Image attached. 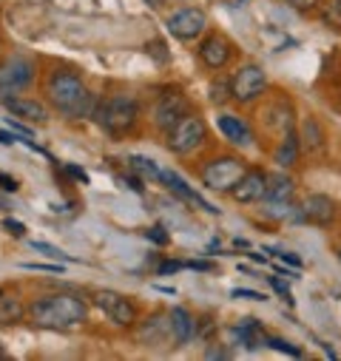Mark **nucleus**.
<instances>
[{"instance_id": "f257e3e1", "label": "nucleus", "mask_w": 341, "mask_h": 361, "mask_svg": "<svg viewBox=\"0 0 341 361\" xmlns=\"http://www.w3.org/2000/svg\"><path fill=\"white\" fill-rule=\"evenodd\" d=\"M43 94L51 103L54 111H60L66 120H82V117H92L97 97L89 92V85L82 82L80 74L74 71H49L46 85H43Z\"/></svg>"}, {"instance_id": "f03ea898", "label": "nucleus", "mask_w": 341, "mask_h": 361, "mask_svg": "<svg viewBox=\"0 0 341 361\" xmlns=\"http://www.w3.org/2000/svg\"><path fill=\"white\" fill-rule=\"evenodd\" d=\"M29 319L37 327L66 330L89 319V302L80 293H51L29 305Z\"/></svg>"}, {"instance_id": "7ed1b4c3", "label": "nucleus", "mask_w": 341, "mask_h": 361, "mask_svg": "<svg viewBox=\"0 0 341 361\" xmlns=\"http://www.w3.org/2000/svg\"><path fill=\"white\" fill-rule=\"evenodd\" d=\"M92 120L114 140L128 137L137 123H140V103L131 94H114V97H103L94 103Z\"/></svg>"}, {"instance_id": "20e7f679", "label": "nucleus", "mask_w": 341, "mask_h": 361, "mask_svg": "<svg viewBox=\"0 0 341 361\" xmlns=\"http://www.w3.org/2000/svg\"><path fill=\"white\" fill-rule=\"evenodd\" d=\"M244 171H247V165H244L242 157H236V154H216V157H211L202 165L199 176H202V185L208 191L230 194V188L239 183Z\"/></svg>"}, {"instance_id": "39448f33", "label": "nucleus", "mask_w": 341, "mask_h": 361, "mask_svg": "<svg viewBox=\"0 0 341 361\" xmlns=\"http://www.w3.org/2000/svg\"><path fill=\"white\" fill-rule=\"evenodd\" d=\"M205 140H208V126H205V120H202L199 114H194V111H188L174 128L165 134L168 151L177 154V157H188V154L199 151V148L205 145Z\"/></svg>"}, {"instance_id": "423d86ee", "label": "nucleus", "mask_w": 341, "mask_h": 361, "mask_svg": "<svg viewBox=\"0 0 341 361\" xmlns=\"http://www.w3.org/2000/svg\"><path fill=\"white\" fill-rule=\"evenodd\" d=\"M230 88H233V100L239 106H250L268 92V74L259 63H244L233 71Z\"/></svg>"}, {"instance_id": "0eeeda50", "label": "nucleus", "mask_w": 341, "mask_h": 361, "mask_svg": "<svg viewBox=\"0 0 341 361\" xmlns=\"http://www.w3.org/2000/svg\"><path fill=\"white\" fill-rule=\"evenodd\" d=\"M35 63L23 54H12L0 63V100L6 94H18L35 82Z\"/></svg>"}, {"instance_id": "6e6552de", "label": "nucleus", "mask_w": 341, "mask_h": 361, "mask_svg": "<svg viewBox=\"0 0 341 361\" xmlns=\"http://www.w3.org/2000/svg\"><path fill=\"white\" fill-rule=\"evenodd\" d=\"M165 29H168L170 37H177L182 43H194V40H199L205 35L208 15L202 9H197V6H185V9H177L165 20Z\"/></svg>"}, {"instance_id": "1a4fd4ad", "label": "nucleus", "mask_w": 341, "mask_h": 361, "mask_svg": "<svg viewBox=\"0 0 341 361\" xmlns=\"http://www.w3.org/2000/svg\"><path fill=\"white\" fill-rule=\"evenodd\" d=\"M92 302L117 324V327H134L137 319H140V310L134 305L131 296L125 293H117V290H97L92 296Z\"/></svg>"}, {"instance_id": "9d476101", "label": "nucleus", "mask_w": 341, "mask_h": 361, "mask_svg": "<svg viewBox=\"0 0 341 361\" xmlns=\"http://www.w3.org/2000/svg\"><path fill=\"white\" fill-rule=\"evenodd\" d=\"M188 111H191V103H188L185 94L168 92V94H159V97H156V103H154V109H151V123H154L156 131L168 134Z\"/></svg>"}, {"instance_id": "9b49d317", "label": "nucleus", "mask_w": 341, "mask_h": 361, "mask_svg": "<svg viewBox=\"0 0 341 361\" xmlns=\"http://www.w3.org/2000/svg\"><path fill=\"white\" fill-rule=\"evenodd\" d=\"M268 176L262 168H247L242 179L230 188V200L239 205H253V202H265L268 197Z\"/></svg>"}, {"instance_id": "f8f14e48", "label": "nucleus", "mask_w": 341, "mask_h": 361, "mask_svg": "<svg viewBox=\"0 0 341 361\" xmlns=\"http://www.w3.org/2000/svg\"><path fill=\"white\" fill-rule=\"evenodd\" d=\"M197 57L208 71H222L233 57V43L225 35H208L199 40Z\"/></svg>"}, {"instance_id": "ddd939ff", "label": "nucleus", "mask_w": 341, "mask_h": 361, "mask_svg": "<svg viewBox=\"0 0 341 361\" xmlns=\"http://www.w3.org/2000/svg\"><path fill=\"white\" fill-rule=\"evenodd\" d=\"M134 327H137V344H142V347H156V344L174 341V330H170L168 313H154L151 319H142Z\"/></svg>"}, {"instance_id": "4468645a", "label": "nucleus", "mask_w": 341, "mask_h": 361, "mask_svg": "<svg viewBox=\"0 0 341 361\" xmlns=\"http://www.w3.org/2000/svg\"><path fill=\"white\" fill-rule=\"evenodd\" d=\"M302 216L304 222H313L318 228H327L338 219V202L330 200L327 194H310L304 202H302Z\"/></svg>"}, {"instance_id": "2eb2a0df", "label": "nucleus", "mask_w": 341, "mask_h": 361, "mask_svg": "<svg viewBox=\"0 0 341 361\" xmlns=\"http://www.w3.org/2000/svg\"><path fill=\"white\" fill-rule=\"evenodd\" d=\"M162 183H165V188L170 191V194H177L180 200H185V202H191V205H197V208H202L205 214H216L219 216V208H213L199 191H194L185 179L177 173V171H162Z\"/></svg>"}, {"instance_id": "dca6fc26", "label": "nucleus", "mask_w": 341, "mask_h": 361, "mask_svg": "<svg viewBox=\"0 0 341 361\" xmlns=\"http://www.w3.org/2000/svg\"><path fill=\"white\" fill-rule=\"evenodd\" d=\"M299 142L307 157H324L327 154V134L316 117H304L299 126Z\"/></svg>"}, {"instance_id": "f3484780", "label": "nucleus", "mask_w": 341, "mask_h": 361, "mask_svg": "<svg viewBox=\"0 0 341 361\" xmlns=\"http://www.w3.org/2000/svg\"><path fill=\"white\" fill-rule=\"evenodd\" d=\"M6 109H9V114H15V117H20V120H26V123H49V109L40 103V100H32V97H4L0 100Z\"/></svg>"}, {"instance_id": "a211bd4d", "label": "nucleus", "mask_w": 341, "mask_h": 361, "mask_svg": "<svg viewBox=\"0 0 341 361\" xmlns=\"http://www.w3.org/2000/svg\"><path fill=\"white\" fill-rule=\"evenodd\" d=\"M262 120L271 131L276 134H287L296 128V111H293V103L290 100H276L271 103L265 111H262Z\"/></svg>"}, {"instance_id": "6ab92c4d", "label": "nucleus", "mask_w": 341, "mask_h": 361, "mask_svg": "<svg viewBox=\"0 0 341 361\" xmlns=\"http://www.w3.org/2000/svg\"><path fill=\"white\" fill-rule=\"evenodd\" d=\"M216 126H219V131L225 134L228 142L242 145V148H250L253 145V131H250V126L242 117H236V114H219L216 117Z\"/></svg>"}, {"instance_id": "aec40b11", "label": "nucleus", "mask_w": 341, "mask_h": 361, "mask_svg": "<svg viewBox=\"0 0 341 361\" xmlns=\"http://www.w3.org/2000/svg\"><path fill=\"white\" fill-rule=\"evenodd\" d=\"M170 330H174V344H188L197 336V319L188 307H170Z\"/></svg>"}, {"instance_id": "412c9836", "label": "nucleus", "mask_w": 341, "mask_h": 361, "mask_svg": "<svg viewBox=\"0 0 341 361\" xmlns=\"http://www.w3.org/2000/svg\"><path fill=\"white\" fill-rule=\"evenodd\" d=\"M299 157H302V142H299V134H296V131L282 134L279 145L273 148V162H276L279 168H293V165L299 162Z\"/></svg>"}, {"instance_id": "4be33fe9", "label": "nucleus", "mask_w": 341, "mask_h": 361, "mask_svg": "<svg viewBox=\"0 0 341 361\" xmlns=\"http://www.w3.org/2000/svg\"><path fill=\"white\" fill-rule=\"evenodd\" d=\"M233 333H236V338L242 341V347L244 350H259V347H265V327L256 322V319H242L236 327H233Z\"/></svg>"}, {"instance_id": "5701e85b", "label": "nucleus", "mask_w": 341, "mask_h": 361, "mask_svg": "<svg viewBox=\"0 0 341 361\" xmlns=\"http://www.w3.org/2000/svg\"><path fill=\"white\" fill-rule=\"evenodd\" d=\"M293 194H296L293 176H287V173H282V171L268 176V197H265V200H271V202H290Z\"/></svg>"}, {"instance_id": "b1692460", "label": "nucleus", "mask_w": 341, "mask_h": 361, "mask_svg": "<svg viewBox=\"0 0 341 361\" xmlns=\"http://www.w3.org/2000/svg\"><path fill=\"white\" fill-rule=\"evenodd\" d=\"M29 316V307L18 299V296H0V327H9V324H20Z\"/></svg>"}, {"instance_id": "393cba45", "label": "nucleus", "mask_w": 341, "mask_h": 361, "mask_svg": "<svg viewBox=\"0 0 341 361\" xmlns=\"http://www.w3.org/2000/svg\"><path fill=\"white\" fill-rule=\"evenodd\" d=\"M128 168H131L140 179H145V183H162V171H159V168H156V162H154V159H148V157L134 154V157L128 159Z\"/></svg>"}, {"instance_id": "a878e982", "label": "nucleus", "mask_w": 341, "mask_h": 361, "mask_svg": "<svg viewBox=\"0 0 341 361\" xmlns=\"http://www.w3.org/2000/svg\"><path fill=\"white\" fill-rule=\"evenodd\" d=\"M208 100H211L213 106H225V103L233 100V88H230V80H228V77H219L216 82H211V94H208Z\"/></svg>"}, {"instance_id": "bb28decb", "label": "nucleus", "mask_w": 341, "mask_h": 361, "mask_svg": "<svg viewBox=\"0 0 341 361\" xmlns=\"http://www.w3.org/2000/svg\"><path fill=\"white\" fill-rule=\"evenodd\" d=\"M265 347H273V350H279V353H285V355L302 358V350H299L296 344H290L287 338H279V336H268V338H265Z\"/></svg>"}, {"instance_id": "cd10ccee", "label": "nucleus", "mask_w": 341, "mask_h": 361, "mask_svg": "<svg viewBox=\"0 0 341 361\" xmlns=\"http://www.w3.org/2000/svg\"><path fill=\"white\" fill-rule=\"evenodd\" d=\"M145 51H148L159 66H165V63L170 60V51L165 49V40H159V37H156V40H151V43H145Z\"/></svg>"}, {"instance_id": "c85d7f7f", "label": "nucleus", "mask_w": 341, "mask_h": 361, "mask_svg": "<svg viewBox=\"0 0 341 361\" xmlns=\"http://www.w3.org/2000/svg\"><path fill=\"white\" fill-rule=\"evenodd\" d=\"M23 270H43V274H66V262L63 264H46V262H23Z\"/></svg>"}, {"instance_id": "c756f323", "label": "nucleus", "mask_w": 341, "mask_h": 361, "mask_svg": "<svg viewBox=\"0 0 341 361\" xmlns=\"http://www.w3.org/2000/svg\"><path fill=\"white\" fill-rule=\"evenodd\" d=\"M145 239L154 242V245H168V242H170V233H168L162 225H154V228L145 231Z\"/></svg>"}, {"instance_id": "7c9ffc66", "label": "nucleus", "mask_w": 341, "mask_h": 361, "mask_svg": "<svg viewBox=\"0 0 341 361\" xmlns=\"http://www.w3.org/2000/svg\"><path fill=\"white\" fill-rule=\"evenodd\" d=\"M32 247H35V250H40V253H46V256H51V259L71 262V256H66V253H63V250H57L54 245H46V242H32Z\"/></svg>"}, {"instance_id": "2f4dec72", "label": "nucleus", "mask_w": 341, "mask_h": 361, "mask_svg": "<svg viewBox=\"0 0 341 361\" xmlns=\"http://www.w3.org/2000/svg\"><path fill=\"white\" fill-rule=\"evenodd\" d=\"M268 282H271V288H273L279 296H285V302H287V305H296V299H293V293H290L287 282H282L279 276H268Z\"/></svg>"}, {"instance_id": "473e14b6", "label": "nucleus", "mask_w": 341, "mask_h": 361, "mask_svg": "<svg viewBox=\"0 0 341 361\" xmlns=\"http://www.w3.org/2000/svg\"><path fill=\"white\" fill-rule=\"evenodd\" d=\"M60 168H63V173H68V176L74 179V183H80V185H89V173H85L82 168H77V165H68V162H63Z\"/></svg>"}, {"instance_id": "72a5a7b5", "label": "nucleus", "mask_w": 341, "mask_h": 361, "mask_svg": "<svg viewBox=\"0 0 341 361\" xmlns=\"http://www.w3.org/2000/svg\"><path fill=\"white\" fill-rule=\"evenodd\" d=\"M268 253H273L279 262H287L293 270H302V264H304V262H302L296 253H287V250H273V247H268Z\"/></svg>"}, {"instance_id": "f704fd0d", "label": "nucleus", "mask_w": 341, "mask_h": 361, "mask_svg": "<svg viewBox=\"0 0 341 361\" xmlns=\"http://www.w3.org/2000/svg\"><path fill=\"white\" fill-rule=\"evenodd\" d=\"M182 267H185V262H177V259H165V262H159L156 274H159V276H168V274H177V270H182Z\"/></svg>"}, {"instance_id": "c9c22d12", "label": "nucleus", "mask_w": 341, "mask_h": 361, "mask_svg": "<svg viewBox=\"0 0 341 361\" xmlns=\"http://www.w3.org/2000/svg\"><path fill=\"white\" fill-rule=\"evenodd\" d=\"M233 299H250V302H265V293H256V290H247V288H236L230 290Z\"/></svg>"}, {"instance_id": "e433bc0d", "label": "nucleus", "mask_w": 341, "mask_h": 361, "mask_svg": "<svg viewBox=\"0 0 341 361\" xmlns=\"http://www.w3.org/2000/svg\"><path fill=\"white\" fill-rule=\"evenodd\" d=\"M4 228H6L15 239H23V236H26V225H23V222H18V219H4Z\"/></svg>"}, {"instance_id": "4c0bfd02", "label": "nucleus", "mask_w": 341, "mask_h": 361, "mask_svg": "<svg viewBox=\"0 0 341 361\" xmlns=\"http://www.w3.org/2000/svg\"><path fill=\"white\" fill-rule=\"evenodd\" d=\"M285 4L290 9H296V12H313L318 6V0H285Z\"/></svg>"}, {"instance_id": "58836bf2", "label": "nucleus", "mask_w": 341, "mask_h": 361, "mask_svg": "<svg viewBox=\"0 0 341 361\" xmlns=\"http://www.w3.org/2000/svg\"><path fill=\"white\" fill-rule=\"evenodd\" d=\"M18 179L9 176V173H0V191H6V194H18Z\"/></svg>"}, {"instance_id": "ea45409f", "label": "nucleus", "mask_w": 341, "mask_h": 361, "mask_svg": "<svg viewBox=\"0 0 341 361\" xmlns=\"http://www.w3.org/2000/svg\"><path fill=\"white\" fill-rule=\"evenodd\" d=\"M185 267L199 270V274H211V270H216V264L213 262H205V259H191V262H185Z\"/></svg>"}, {"instance_id": "a19ab883", "label": "nucleus", "mask_w": 341, "mask_h": 361, "mask_svg": "<svg viewBox=\"0 0 341 361\" xmlns=\"http://www.w3.org/2000/svg\"><path fill=\"white\" fill-rule=\"evenodd\" d=\"M6 126L15 131V134H23V137H32V128L29 126H23V123H18V120H12V117H6Z\"/></svg>"}, {"instance_id": "79ce46f5", "label": "nucleus", "mask_w": 341, "mask_h": 361, "mask_svg": "<svg viewBox=\"0 0 341 361\" xmlns=\"http://www.w3.org/2000/svg\"><path fill=\"white\" fill-rule=\"evenodd\" d=\"M20 137L23 134H15L12 128L9 131H0V145H15V142H20Z\"/></svg>"}, {"instance_id": "37998d69", "label": "nucleus", "mask_w": 341, "mask_h": 361, "mask_svg": "<svg viewBox=\"0 0 341 361\" xmlns=\"http://www.w3.org/2000/svg\"><path fill=\"white\" fill-rule=\"evenodd\" d=\"M123 183L131 188V191H137V194H142V183L145 179H140V176H123Z\"/></svg>"}, {"instance_id": "c03bdc74", "label": "nucleus", "mask_w": 341, "mask_h": 361, "mask_svg": "<svg viewBox=\"0 0 341 361\" xmlns=\"http://www.w3.org/2000/svg\"><path fill=\"white\" fill-rule=\"evenodd\" d=\"M205 358H230V353L216 347V350H208V353H205Z\"/></svg>"}, {"instance_id": "a18cd8bd", "label": "nucleus", "mask_w": 341, "mask_h": 361, "mask_svg": "<svg viewBox=\"0 0 341 361\" xmlns=\"http://www.w3.org/2000/svg\"><path fill=\"white\" fill-rule=\"evenodd\" d=\"M145 4H148L151 9H162V6L168 4V0H145Z\"/></svg>"}, {"instance_id": "49530a36", "label": "nucleus", "mask_w": 341, "mask_h": 361, "mask_svg": "<svg viewBox=\"0 0 341 361\" xmlns=\"http://www.w3.org/2000/svg\"><path fill=\"white\" fill-rule=\"evenodd\" d=\"M156 290H159V293H165V296H174V293H177L174 288H168V285H156Z\"/></svg>"}, {"instance_id": "de8ad7c7", "label": "nucleus", "mask_w": 341, "mask_h": 361, "mask_svg": "<svg viewBox=\"0 0 341 361\" xmlns=\"http://www.w3.org/2000/svg\"><path fill=\"white\" fill-rule=\"evenodd\" d=\"M250 259H253V262H262V264H265V262H268V259H265V256H262V253H250Z\"/></svg>"}, {"instance_id": "09e8293b", "label": "nucleus", "mask_w": 341, "mask_h": 361, "mask_svg": "<svg viewBox=\"0 0 341 361\" xmlns=\"http://www.w3.org/2000/svg\"><path fill=\"white\" fill-rule=\"evenodd\" d=\"M335 12H338V18H341V0H335Z\"/></svg>"}, {"instance_id": "8fccbe9b", "label": "nucleus", "mask_w": 341, "mask_h": 361, "mask_svg": "<svg viewBox=\"0 0 341 361\" xmlns=\"http://www.w3.org/2000/svg\"><path fill=\"white\" fill-rule=\"evenodd\" d=\"M338 262H341V247H338Z\"/></svg>"}, {"instance_id": "3c124183", "label": "nucleus", "mask_w": 341, "mask_h": 361, "mask_svg": "<svg viewBox=\"0 0 341 361\" xmlns=\"http://www.w3.org/2000/svg\"><path fill=\"white\" fill-rule=\"evenodd\" d=\"M4 355H6V353H4V350H0V358H4Z\"/></svg>"}, {"instance_id": "603ef678", "label": "nucleus", "mask_w": 341, "mask_h": 361, "mask_svg": "<svg viewBox=\"0 0 341 361\" xmlns=\"http://www.w3.org/2000/svg\"><path fill=\"white\" fill-rule=\"evenodd\" d=\"M0 296H4V290H0Z\"/></svg>"}]
</instances>
